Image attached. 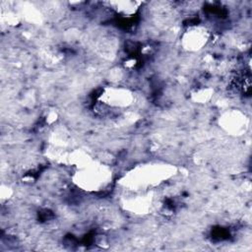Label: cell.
I'll return each mask as SVG.
<instances>
[{
  "label": "cell",
  "mask_w": 252,
  "mask_h": 252,
  "mask_svg": "<svg viewBox=\"0 0 252 252\" xmlns=\"http://www.w3.org/2000/svg\"><path fill=\"white\" fill-rule=\"evenodd\" d=\"M207 41V32L203 29H193L184 35L183 43L188 50H198Z\"/></svg>",
  "instance_id": "2"
},
{
  "label": "cell",
  "mask_w": 252,
  "mask_h": 252,
  "mask_svg": "<svg viewBox=\"0 0 252 252\" xmlns=\"http://www.w3.org/2000/svg\"><path fill=\"white\" fill-rule=\"evenodd\" d=\"M109 174L102 165H85L78 171L75 182L84 190L98 191L109 182Z\"/></svg>",
  "instance_id": "1"
}]
</instances>
